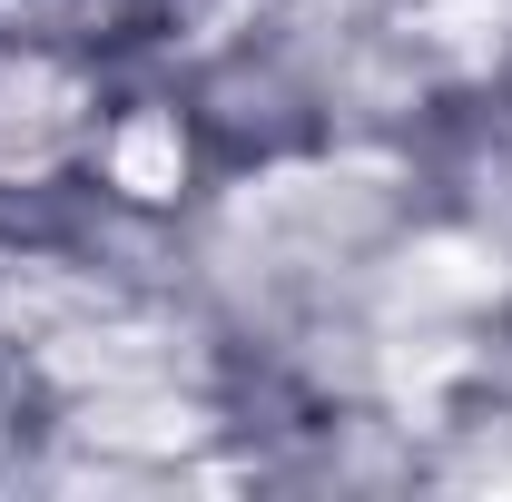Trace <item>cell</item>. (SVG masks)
Listing matches in <instances>:
<instances>
[{
  "mask_svg": "<svg viewBox=\"0 0 512 502\" xmlns=\"http://www.w3.org/2000/svg\"><path fill=\"white\" fill-rule=\"evenodd\" d=\"M424 30L444 40L453 60H483V50L503 40V0H434V10H424Z\"/></svg>",
  "mask_w": 512,
  "mask_h": 502,
  "instance_id": "cell-5",
  "label": "cell"
},
{
  "mask_svg": "<svg viewBox=\"0 0 512 502\" xmlns=\"http://www.w3.org/2000/svg\"><path fill=\"white\" fill-rule=\"evenodd\" d=\"M89 434H99V443H128V453H178V443L197 434V414H188V404H168V394H99Z\"/></svg>",
  "mask_w": 512,
  "mask_h": 502,
  "instance_id": "cell-2",
  "label": "cell"
},
{
  "mask_svg": "<svg viewBox=\"0 0 512 502\" xmlns=\"http://www.w3.org/2000/svg\"><path fill=\"white\" fill-rule=\"evenodd\" d=\"M60 375H99V384H158L168 375V355H158V335H79L50 355Z\"/></svg>",
  "mask_w": 512,
  "mask_h": 502,
  "instance_id": "cell-3",
  "label": "cell"
},
{
  "mask_svg": "<svg viewBox=\"0 0 512 502\" xmlns=\"http://www.w3.org/2000/svg\"><path fill=\"white\" fill-rule=\"evenodd\" d=\"M473 296H503V256L434 237V247L404 256V306H473Z\"/></svg>",
  "mask_w": 512,
  "mask_h": 502,
  "instance_id": "cell-1",
  "label": "cell"
},
{
  "mask_svg": "<svg viewBox=\"0 0 512 502\" xmlns=\"http://www.w3.org/2000/svg\"><path fill=\"white\" fill-rule=\"evenodd\" d=\"M109 168H119L128 197H168V188H178V128H168V119H128L119 148H109Z\"/></svg>",
  "mask_w": 512,
  "mask_h": 502,
  "instance_id": "cell-4",
  "label": "cell"
}]
</instances>
